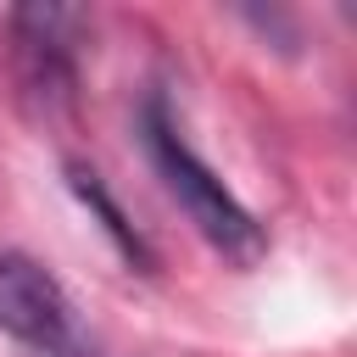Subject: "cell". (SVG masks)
<instances>
[{
  "instance_id": "6da1fadb",
  "label": "cell",
  "mask_w": 357,
  "mask_h": 357,
  "mask_svg": "<svg viewBox=\"0 0 357 357\" xmlns=\"http://www.w3.org/2000/svg\"><path fill=\"white\" fill-rule=\"evenodd\" d=\"M139 145H145V156H151L162 190L184 206V218L195 223V234H201L223 262L257 268V262L268 257V234H262L257 212L201 162V151L184 139L178 117L167 112L162 95H145V106H139Z\"/></svg>"
},
{
  "instance_id": "7a4b0ae2",
  "label": "cell",
  "mask_w": 357,
  "mask_h": 357,
  "mask_svg": "<svg viewBox=\"0 0 357 357\" xmlns=\"http://www.w3.org/2000/svg\"><path fill=\"white\" fill-rule=\"evenodd\" d=\"M89 11L78 6H17L6 11V78L33 123H56L78 100Z\"/></svg>"
},
{
  "instance_id": "3957f363",
  "label": "cell",
  "mask_w": 357,
  "mask_h": 357,
  "mask_svg": "<svg viewBox=\"0 0 357 357\" xmlns=\"http://www.w3.org/2000/svg\"><path fill=\"white\" fill-rule=\"evenodd\" d=\"M0 335L33 357H100L61 279L28 251H0Z\"/></svg>"
},
{
  "instance_id": "277c9868",
  "label": "cell",
  "mask_w": 357,
  "mask_h": 357,
  "mask_svg": "<svg viewBox=\"0 0 357 357\" xmlns=\"http://www.w3.org/2000/svg\"><path fill=\"white\" fill-rule=\"evenodd\" d=\"M67 184H73V195H78V201H84V206H89V212L100 218L106 240H112V245H117V251H123V257H128L134 268H151V245H145V234H139V229L128 223V212H123V206L112 201V190L100 184V173H95V167H78V162H73V167H67Z\"/></svg>"
}]
</instances>
